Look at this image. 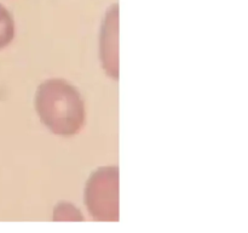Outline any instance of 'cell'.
I'll use <instances>...</instances> for the list:
<instances>
[{
  "label": "cell",
  "instance_id": "obj_1",
  "mask_svg": "<svg viewBox=\"0 0 248 233\" xmlns=\"http://www.w3.org/2000/svg\"><path fill=\"white\" fill-rule=\"evenodd\" d=\"M12 32V21L9 12L0 6V45L5 41L9 40V36L11 35Z\"/></svg>",
  "mask_w": 248,
  "mask_h": 233
}]
</instances>
